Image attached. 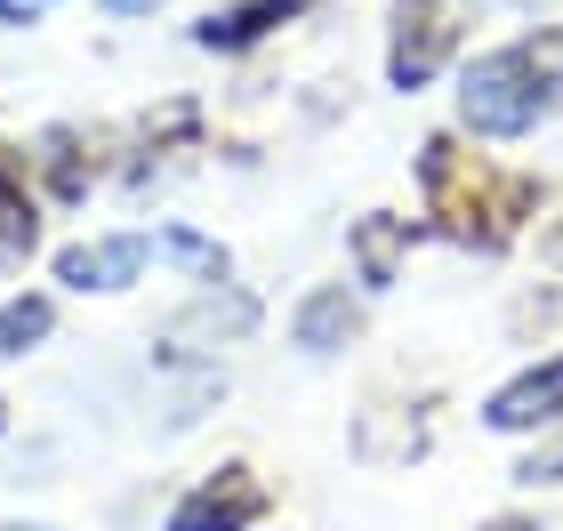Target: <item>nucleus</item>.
<instances>
[{
  "instance_id": "nucleus-1",
  "label": "nucleus",
  "mask_w": 563,
  "mask_h": 531,
  "mask_svg": "<svg viewBox=\"0 0 563 531\" xmlns=\"http://www.w3.org/2000/svg\"><path fill=\"white\" fill-rule=\"evenodd\" d=\"M540 65H531V48H499V57H475L467 65V89H459V113H467V130L483 137H516L540 121Z\"/></svg>"
},
{
  "instance_id": "nucleus-2",
  "label": "nucleus",
  "mask_w": 563,
  "mask_h": 531,
  "mask_svg": "<svg viewBox=\"0 0 563 531\" xmlns=\"http://www.w3.org/2000/svg\"><path fill=\"white\" fill-rule=\"evenodd\" d=\"M451 0H402V41H395V81L402 89H419L434 57H443V41H451V24H443Z\"/></svg>"
},
{
  "instance_id": "nucleus-3",
  "label": "nucleus",
  "mask_w": 563,
  "mask_h": 531,
  "mask_svg": "<svg viewBox=\"0 0 563 531\" xmlns=\"http://www.w3.org/2000/svg\"><path fill=\"white\" fill-rule=\"evenodd\" d=\"M540 419H563V363H548V370H531V378L492 395V427H507V435H523V427H540Z\"/></svg>"
},
{
  "instance_id": "nucleus-4",
  "label": "nucleus",
  "mask_w": 563,
  "mask_h": 531,
  "mask_svg": "<svg viewBox=\"0 0 563 531\" xmlns=\"http://www.w3.org/2000/svg\"><path fill=\"white\" fill-rule=\"evenodd\" d=\"M250 516H258V484H242V475H225V484L194 491L186 508L169 516V531H242Z\"/></svg>"
},
{
  "instance_id": "nucleus-5",
  "label": "nucleus",
  "mask_w": 563,
  "mask_h": 531,
  "mask_svg": "<svg viewBox=\"0 0 563 531\" xmlns=\"http://www.w3.org/2000/svg\"><path fill=\"white\" fill-rule=\"evenodd\" d=\"M137 266H145V242H81V250H65V283L73 290H121V283H137Z\"/></svg>"
},
{
  "instance_id": "nucleus-6",
  "label": "nucleus",
  "mask_w": 563,
  "mask_h": 531,
  "mask_svg": "<svg viewBox=\"0 0 563 531\" xmlns=\"http://www.w3.org/2000/svg\"><path fill=\"white\" fill-rule=\"evenodd\" d=\"M339 331H354V307H346V290H322V298H306V314H298V346L330 354V346H339Z\"/></svg>"
},
{
  "instance_id": "nucleus-7",
  "label": "nucleus",
  "mask_w": 563,
  "mask_h": 531,
  "mask_svg": "<svg viewBox=\"0 0 563 531\" xmlns=\"http://www.w3.org/2000/svg\"><path fill=\"white\" fill-rule=\"evenodd\" d=\"M41 331H48V307H41V298H16V307H0V354H24Z\"/></svg>"
},
{
  "instance_id": "nucleus-8",
  "label": "nucleus",
  "mask_w": 563,
  "mask_h": 531,
  "mask_svg": "<svg viewBox=\"0 0 563 531\" xmlns=\"http://www.w3.org/2000/svg\"><path fill=\"white\" fill-rule=\"evenodd\" d=\"M363 266H371V283H387V266H395V225H371V234H363Z\"/></svg>"
},
{
  "instance_id": "nucleus-9",
  "label": "nucleus",
  "mask_w": 563,
  "mask_h": 531,
  "mask_svg": "<svg viewBox=\"0 0 563 531\" xmlns=\"http://www.w3.org/2000/svg\"><path fill=\"white\" fill-rule=\"evenodd\" d=\"M106 9H113V16H145V9H153V0H106Z\"/></svg>"
},
{
  "instance_id": "nucleus-10",
  "label": "nucleus",
  "mask_w": 563,
  "mask_h": 531,
  "mask_svg": "<svg viewBox=\"0 0 563 531\" xmlns=\"http://www.w3.org/2000/svg\"><path fill=\"white\" fill-rule=\"evenodd\" d=\"M41 9V0H0V16H33Z\"/></svg>"
},
{
  "instance_id": "nucleus-11",
  "label": "nucleus",
  "mask_w": 563,
  "mask_h": 531,
  "mask_svg": "<svg viewBox=\"0 0 563 531\" xmlns=\"http://www.w3.org/2000/svg\"><path fill=\"white\" fill-rule=\"evenodd\" d=\"M492 531H531V523H492Z\"/></svg>"
}]
</instances>
